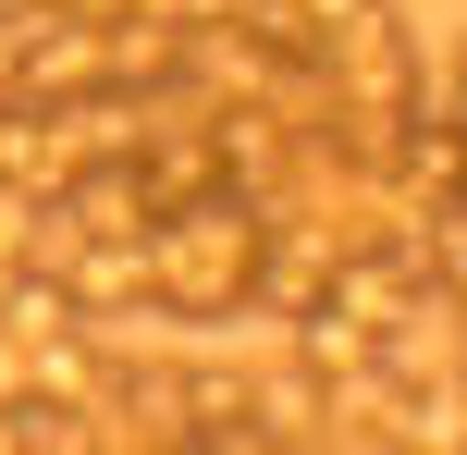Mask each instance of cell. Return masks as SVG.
<instances>
[{
  "label": "cell",
  "mask_w": 467,
  "mask_h": 455,
  "mask_svg": "<svg viewBox=\"0 0 467 455\" xmlns=\"http://www.w3.org/2000/svg\"><path fill=\"white\" fill-rule=\"evenodd\" d=\"M13 394H25V333L0 320V407H13Z\"/></svg>",
  "instance_id": "cell-4"
},
{
  "label": "cell",
  "mask_w": 467,
  "mask_h": 455,
  "mask_svg": "<svg viewBox=\"0 0 467 455\" xmlns=\"http://www.w3.org/2000/svg\"><path fill=\"white\" fill-rule=\"evenodd\" d=\"M0 284H13V234H0Z\"/></svg>",
  "instance_id": "cell-6"
},
{
  "label": "cell",
  "mask_w": 467,
  "mask_h": 455,
  "mask_svg": "<svg viewBox=\"0 0 467 455\" xmlns=\"http://www.w3.org/2000/svg\"><path fill=\"white\" fill-rule=\"evenodd\" d=\"M345 13H369V0H296V25H345Z\"/></svg>",
  "instance_id": "cell-5"
},
{
  "label": "cell",
  "mask_w": 467,
  "mask_h": 455,
  "mask_svg": "<svg viewBox=\"0 0 467 455\" xmlns=\"http://www.w3.org/2000/svg\"><path fill=\"white\" fill-rule=\"evenodd\" d=\"M258 234H271V210L246 185H210L185 210H161L148 222V320H246Z\"/></svg>",
  "instance_id": "cell-1"
},
{
  "label": "cell",
  "mask_w": 467,
  "mask_h": 455,
  "mask_svg": "<svg viewBox=\"0 0 467 455\" xmlns=\"http://www.w3.org/2000/svg\"><path fill=\"white\" fill-rule=\"evenodd\" d=\"M283 345H296L320 382H357V369H381V333H369L357 308H332V295H307V308L283 320Z\"/></svg>",
  "instance_id": "cell-3"
},
{
  "label": "cell",
  "mask_w": 467,
  "mask_h": 455,
  "mask_svg": "<svg viewBox=\"0 0 467 455\" xmlns=\"http://www.w3.org/2000/svg\"><path fill=\"white\" fill-rule=\"evenodd\" d=\"M246 407H258V455H283V443H332V382L283 345L271 369H246Z\"/></svg>",
  "instance_id": "cell-2"
},
{
  "label": "cell",
  "mask_w": 467,
  "mask_h": 455,
  "mask_svg": "<svg viewBox=\"0 0 467 455\" xmlns=\"http://www.w3.org/2000/svg\"><path fill=\"white\" fill-rule=\"evenodd\" d=\"M0 13H25V0H0Z\"/></svg>",
  "instance_id": "cell-7"
}]
</instances>
